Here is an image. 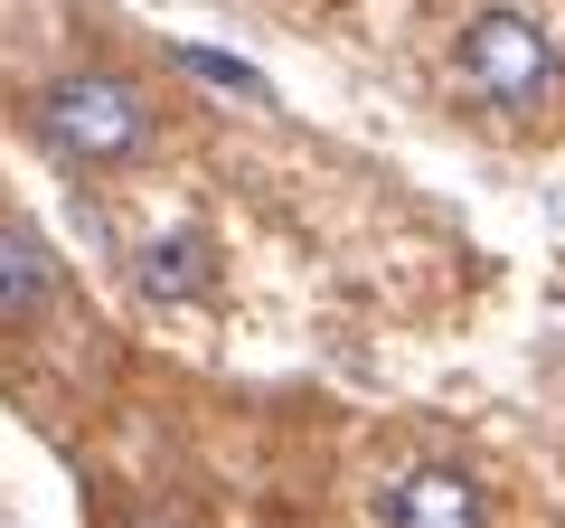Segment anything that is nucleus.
<instances>
[{
	"instance_id": "1",
	"label": "nucleus",
	"mask_w": 565,
	"mask_h": 528,
	"mask_svg": "<svg viewBox=\"0 0 565 528\" xmlns=\"http://www.w3.org/2000/svg\"><path fill=\"white\" fill-rule=\"evenodd\" d=\"M452 95L490 123V133H556L565 123V39L519 10V0H481L452 29Z\"/></svg>"
},
{
	"instance_id": "2",
	"label": "nucleus",
	"mask_w": 565,
	"mask_h": 528,
	"mask_svg": "<svg viewBox=\"0 0 565 528\" xmlns=\"http://www.w3.org/2000/svg\"><path fill=\"white\" fill-rule=\"evenodd\" d=\"M29 133H39V151L57 170H76V180H122V170H141L161 151L170 123H161V104H151L141 76L85 57V66H57V76L29 95Z\"/></svg>"
},
{
	"instance_id": "3",
	"label": "nucleus",
	"mask_w": 565,
	"mask_h": 528,
	"mask_svg": "<svg viewBox=\"0 0 565 528\" xmlns=\"http://www.w3.org/2000/svg\"><path fill=\"white\" fill-rule=\"evenodd\" d=\"M490 519L500 509H490L481 472H462V463H405L377 490V528H490Z\"/></svg>"
},
{
	"instance_id": "4",
	"label": "nucleus",
	"mask_w": 565,
	"mask_h": 528,
	"mask_svg": "<svg viewBox=\"0 0 565 528\" xmlns=\"http://www.w3.org/2000/svg\"><path fill=\"white\" fill-rule=\"evenodd\" d=\"M132 293L141 303H207L217 293V236L207 226H161V236L132 245Z\"/></svg>"
},
{
	"instance_id": "5",
	"label": "nucleus",
	"mask_w": 565,
	"mask_h": 528,
	"mask_svg": "<svg viewBox=\"0 0 565 528\" xmlns=\"http://www.w3.org/2000/svg\"><path fill=\"white\" fill-rule=\"evenodd\" d=\"M57 293H66V264H57V245H47L39 226L0 218V330L39 321V311L57 303Z\"/></svg>"
},
{
	"instance_id": "6",
	"label": "nucleus",
	"mask_w": 565,
	"mask_h": 528,
	"mask_svg": "<svg viewBox=\"0 0 565 528\" xmlns=\"http://www.w3.org/2000/svg\"><path fill=\"white\" fill-rule=\"evenodd\" d=\"M170 57H180L189 76H207V85H226V95H245V104H274V85H264L255 66H236V57H217V47H170Z\"/></svg>"
},
{
	"instance_id": "7",
	"label": "nucleus",
	"mask_w": 565,
	"mask_h": 528,
	"mask_svg": "<svg viewBox=\"0 0 565 528\" xmlns=\"http://www.w3.org/2000/svg\"><path fill=\"white\" fill-rule=\"evenodd\" d=\"M132 528H189V519H170V509H141V519Z\"/></svg>"
}]
</instances>
